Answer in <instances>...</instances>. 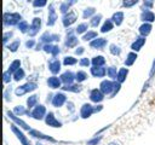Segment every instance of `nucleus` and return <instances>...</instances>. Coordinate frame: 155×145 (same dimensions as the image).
Here are the masks:
<instances>
[{
  "label": "nucleus",
  "instance_id": "1",
  "mask_svg": "<svg viewBox=\"0 0 155 145\" xmlns=\"http://www.w3.org/2000/svg\"><path fill=\"white\" fill-rule=\"evenodd\" d=\"M23 19L22 14L19 12H4L2 14V24L4 28H11V27H17L18 23Z\"/></svg>",
  "mask_w": 155,
  "mask_h": 145
},
{
  "label": "nucleus",
  "instance_id": "2",
  "mask_svg": "<svg viewBox=\"0 0 155 145\" xmlns=\"http://www.w3.org/2000/svg\"><path fill=\"white\" fill-rule=\"evenodd\" d=\"M38 87H39V85H38L36 81H28V82H25L23 85H19V86L15 87L13 93H15L16 97H23L25 94L33 93L34 91H36Z\"/></svg>",
  "mask_w": 155,
  "mask_h": 145
},
{
  "label": "nucleus",
  "instance_id": "3",
  "mask_svg": "<svg viewBox=\"0 0 155 145\" xmlns=\"http://www.w3.org/2000/svg\"><path fill=\"white\" fill-rule=\"evenodd\" d=\"M79 37L75 33V28H68L64 37V47L65 48H76L79 46Z\"/></svg>",
  "mask_w": 155,
  "mask_h": 145
},
{
  "label": "nucleus",
  "instance_id": "4",
  "mask_svg": "<svg viewBox=\"0 0 155 145\" xmlns=\"http://www.w3.org/2000/svg\"><path fill=\"white\" fill-rule=\"evenodd\" d=\"M31 138H34V139H36V140H41V141H48V143H51V144H59V143H67V141H59V140H57V139H54L53 137H51V135H47V134H45V133H42V132H40V130H38V129H34V128H31L29 132H27Z\"/></svg>",
  "mask_w": 155,
  "mask_h": 145
},
{
  "label": "nucleus",
  "instance_id": "5",
  "mask_svg": "<svg viewBox=\"0 0 155 145\" xmlns=\"http://www.w3.org/2000/svg\"><path fill=\"white\" fill-rule=\"evenodd\" d=\"M10 129H11V132L16 135V138L19 140L21 145H31V143H30L28 135H25V133L23 132V129H22L21 127H18L16 123L12 122V123L10 124Z\"/></svg>",
  "mask_w": 155,
  "mask_h": 145
},
{
  "label": "nucleus",
  "instance_id": "6",
  "mask_svg": "<svg viewBox=\"0 0 155 145\" xmlns=\"http://www.w3.org/2000/svg\"><path fill=\"white\" fill-rule=\"evenodd\" d=\"M68 102V95L65 94L64 91H58L53 94V98H52V102H51V105L56 109H59L62 106H64Z\"/></svg>",
  "mask_w": 155,
  "mask_h": 145
},
{
  "label": "nucleus",
  "instance_id": "7",
  "mask_svg": "<svg viewBox=\"0 0 155 145\" xmlns=\"http://www.w3.org/2000/svg\"><path fill=\"white\" fill-rule=\"evenodd\" d=\"M61 39H62V36H61L59 34H57V33H51V31L46 30V31H44V33L40 35L39 41L42 42V44H58V42L61 41Z\"/></svg>",
  "mask_w": 155,
  "mask_h": 145
},
{
  "label": "nucleus",
  "instance_id": "8",
  "mask_svg": "<svg viewBox=\"0 0 155 145\" xmlns=\"http://www.w3.org/2000/svg\"><path fill=\"white\" fill-rule=\"evenodd\" d=\"M5 114H6V116L13 122V123H16L18 127H21L23 130H25V132H29L30 129H31V127L24 121V120H22L19 116H17V115H15L13 114V111L12 110H6L5 111Z\"/></svg>",
  "mask_w": 155,
  "mask_h": 145
},
{
  "label": "nucleus",
  "instance_id": "9",
  "mask_svg": "<svg viewBox=\"0 0 155 145\" xmlns=\"http://www.w3.org/2000/svg\"><path fill=\"white\" fill-rule=\"evenodd\" d=\"M61 21H62V25H63V28H65V29L71 28V25L75 24V23L78 22V13H76L75 11L70 10V11L67 12L65 14H62Z\"/></svg>",
  "mask_w": 155,
  "mask_h": 145
},
{
  "label": "nucleus",
  "instance_id": "10",
  "mask_svg": "<svg viewBox=\"0 0 155 145\" xmlns=\"http://www.w3.org/2000/svg\"><path fill=\"white\" fill-rule=\"evenodd\" d=\"M62 60H59V58L57 57H51L47 62V69L51 72V75H58L62 70Z\"/></svg>",
  "mask_w": 155,
  "mask_h": 145
},
{
  "label": "nucleus",
  "instance_id": "11",
  "mask_svg": "<svg viewBox=\"0 0 155 145\" xmlns=\"http://www.w3.org/2000/svg\"><path fill=\"white\" fill-rule=\"evenodd\" d=\"M41 28H42L41 17H34L30 22V28H29V31H28V36L29 37H35L40 33Z\"/></svg>",
  "mask_w": 155,
  "mask_h": 145
},
{
  "label": "nucleus",
  "instance_id": "12",
  "mask_svg": "<svg viewBox=\"0 0 155 145\" xmlns=\"http://www.w3.org/2000/svg\"><path fill=\"white\" fill-rule=\"evenodd\" d=\"M47 114V109H46V105L44 104H38L36 106H34L31 109V118L36 120V121H42L45 120V116Z\"/></svg>",
  "mask_w": 155,
  "mask_h": 145
},
{
  "label": "nucleus",
  "instance_id": "13",
  "mask_svg": "<svg viewBox=\"0 0 155 145\" xmlns=\"http://www.w3.org/2000/svg\"><path fill=\"white\" fill-rule=\"evenodd\" d=\"M44 121H45L46 126L52 127V128H62V127H63L62 121H59V120L56 117V114H54L53 111H47V114H46Z\"/></svg>",
  "mask_w": 155,
  "mask_h": 145
},
{
  "label": "nucleus",
  "instance_id": "14",
  "mask_svg": "<svg viewBox=\"0 0 155 145\" xmlns=\"http://www.w3.org/2000/svg\"><path fill=\"white\" fill-rule=\"evenodd\" d=\"M88 99L93 104H99L105 99V94L99 89V87L98 88H92L88 92Z\"/></svg>",
  "mask_w": 155,
  "mask_h": 145
},
{
  "label": "nucleus",
  "instance_id": "15",
  "mask_svg": "<svg viewBox=\"0 0 155 145\" xmlns=\"http://www.w3.org/2000/svg\"><path fill=\"white\" fill-rule=\"evenodd\" d=\"M57 19H58V14H57L54 4L51 2L48 4V7H47V21H46L47 27H53L57 23Z\"/></svg>",
  "mask_w": 155,
  "mask_h": 145
},
{
  "label": "nucleus",
  "instance_id": "16",
  "mask_svg": "<svg viewBox=\"0 0 155 145\" xmlns=\"http://www.w3.org/2000/svg\"><path fill=\"white\" fill-rule=\"evenodd\" d=\"M108 45V39L107 37H103V36H98L96 39H93L92 41L88 42V46L92 50H97V51H102L107 47Z\"/></svg>",
  "mask_w": 155,
  "mask_h": 145
},
{
  "label": "nucleus",
  "instance_id": "17",
  "mask_svg": "<svg viewBox=\"0 0 155 145\" xmlns=\"http://www.w3.org/2000/svg\"><path fill=\"white\" fill-rule=\"evenodd\" d=\"M114 80H110V79H104L101 81L99 83V89L105 94V97H110L111 93H113V89H114Z\"/></svg>",
  "mask_w": 155,
  "mask_h": 145
},
{
  "label": "nucleus",
  "instance_id": "18",
  "mask_svg": "<svg viewBox=\"0 0 155 145\" xmlns=\"http://www.w3.org/2000/svg\"><path fill=\"white\" fill-rule=\"evenodd\" d=\"M93 114H94V110H93V105H92L91 103H84V104L80 106V111H79V117H80V118L87 120V118H90Z\"/></svg>",
  "mask_w": 155,
  "mask_h": 145
},
{
  "label": "nucleus",
  "instance_id": "19",
  "mask_svg": "<svg viewBox=\"0 0 155 145\" xmlns=\"http://www.w3.org/2000/svg\"><path fill=\"white\" fill-rule=\"evenodd\" d=\"M42 51L47 54H50L51 57H58L61 53V47L58 44H45L42 47Z\"/></svg>",
  "mask_w": 155,
  "mask_h": 145
},
{
  "label": "nucleus",
  "instance_id": "20",
  "mask_svg": "<svg viewBox=\"0 0 155 145\" xmlns=\"http://www.w3.org/2000/svg\"><path fill=\"white\" fill-rule=\"evenodd\" d=\"M46 83H47L50 89H61L62 86H63V82H62V80H61V77L58 75L48 76L47 80H46Z\"/></svg>",
  "mask_w": 155,
  "mask_h": 145
},
{
  "label": "nucleus",
  "instance_id": "21",
  "mask_svg": "<svg viewBox=\"0 0 155 145\" xmlns=\"http://www.w3.org/2000/svg\"><path fill=\"white\" fill-rule=\"evenodd\" d=\"M90 74L94 79H103L107 76V68L105 66H90Z\"/></svg>",
  "mask_w": 155,
  "mask_h": 145
},
{
  "label": "nucleus",
  "instance_id": "22",
  "mask_svg": "<svg viewBox=\"0 0 155 145\" xmlns=\"http://www.w3.org/2000/svg\"><path fill=\"white\" fill-rule=\"evenodd\" d=\"M147 42V37L145 36H142V35H138L131 44V51H134V52H139L143 46L145 45Z\"/></svg>",
  "mask_w": 155,
  "mask_h": 145
},
{
  "label": "nucleus",
  "instance_id": "23",
  "mask_svg": "<svg viewBox=\"0 0 155 145\" xmlns=\"http://www.w3.org/2000/svg\"><path fill=\"white\" fill-rule=\"evenodd\" d=\"M61 89L64 92H70V93H81L84 91V86H82V83L74 82L70 85H63Z\"/></svg>",
  "mask_w": 155,
  "mask_h": 145
},
{
  "label": "nucleus",
  "instance_id": "24",
  "mask_svg": "<svg viewBox=\"0 0 155 145\" xmlns=\"http://www.w3.org/2000/svg\"><path fill=\"white\" fill-rule=\"evenodd\" d=\"M139 19L142 21V23H143V22L154 23V22H155V13H154L151 10H149V8H142Z\"/></svg>",
  "mask_w": 155,
  "mask_h": 145
},
{
  "label": "nucleus",
  "instance_id": "25",
  "mask_svg": "<svg viewBox=\"0 0 155 145\" xmlns=\"http://www.w3.org/2000/svg\"><path fill=\"white\" fill-rule=\"evenodd\" d=\"M59 77H61L63 85H70V83L76 82L75 81V72L71 71V70H65V71L61 72Z\"/></svg>",
  "mask_w": 155,
  "mask_h": 145
},
{
  "label": "nucleus",
  "instance_id": "26",
  "mask_svg": "<svg viewBox=\"0 0 155 145\" xmlns=\"http://www.w3.org/2000/svg\"><path fill=\"white\" fill-rule=\"evenodd\" d=\"M155 77V57H154V59H153V62H151V66H150V70H149V74H148V80L144 82V85H143V88H142V93H144L148 88H149V86H150V83H151V81H153V79Z\"/></svg>",
  "mask_w": 155,
  "mask_h": 145
},
{
  "label": "nucleus",
  "instance_id": "27",
  "mask_svg": "<svg viewBox=\"0 0 155 145\" xmlns=\"http://www.w3.org/2000/svg\"><path fill=\"white\" fill-rule=\"evenodd\" d=\"M13 114L22 117V116H28V117H31V110H29L27 106L24 105H16L13 109H12Z\"/></svg>",
  "mask_w": 155,
  "mask_h": 145
},
{
  "label": "nucleus",
  "instance_id": "28",
  "mask_svg": "<svg viewBox=\"0 0 155 145\" xmlns=\"http://www.w3.org/2000/svg\"><path fill=\"white\" fill-rule=\"evenodd\" d=\"M151 30H153V23H147V22H143V23H142V24L138 27V33H139V35L145 36V37L150 35Z\"/></svg>",
  "mask_w": 155,
  "mask_h": 145
},
{
  "label": "nucleus",
  "instance_id": "29",
  "mask_svg": "<svg viewBox=\"0 0 155 145\" xmlns=\"http://www.w3.org/2000/svg\"><path fill=\"white\" fill-rule=\"evenodd\" d=\"M114 27H115V24H114V22L111 21V18H107V19L103 21L99 31H101L102 34H107V33H110V31L114 29Z\"/></svg>",
  "mask_w": 155,
  "mask_h": 145
},
{
  "label": "nucleus",
  "instance_id": "30",
  "mask_svg": "<svg viewBox=\"0 0 155 145\" xmlns=\"http://www.w3.org/2000/svg\"><path fill=\"white\" fill-rule=\"evenodd\" d=\"M137 58H138V52H134V51H130V52L126 54V58H125V60H124V64H125V66H127V68L132 66V65L136 63Z\"/></svg>",
  "mask_w": 155,
  "mask_h": 145
},
{
  "label": "nucleus",
  "instance_id": "31",
  "mask_svg": "<svg viewBox=\"0 0 155 145\" xmlns=\"http://www.w3.org/2000/svg\"><path fill=\"white\" fill-rule=\"evenodd\" d=\"M39 104V94H36V93H30L29 94V97L27 98V100H25V106L29 109V110H31L34 106H36Z\"/></svg>",
  "mask_w": 155,
  "mask_h": 145
},
{
  "label": "nucleus",
  "instance_id": "32",
  "mask_svg": "<svg viewBox=\"0 0 155 145\" xmlns=\"http://www.w3.org/2000/svg\"><path fill=\"white\" fill-rule=\"evenodd\" d=\"M110 18L116 27H120V25H122V23L125 21V13H124V11H116L111 14Z\"/></svg>",
  "mask_w": 155,
  "mask_h": 145
},
{
  "label": "nucleus",
  "instance_id": "33",
  "mask_svg": "<svg viewBox=\"0 0 155 145\" xmlns=\"http://www.w3.org/2000/svg\"><path fill=\"white\" fill-rule=\"evenodd\" d=\"M88 23H90V27H92L94 29L101 27L102 23H103V14L102 13H96L91 19H88Z\"/></svg>",
  "mask_w": 155,
  "mask_h": 145
},
{
  "label": "nucleus",
  "instance_id": "34",
  "mask_svg": "<svg viewBox=\"0 0 155 145\" xmlns=\"http://www.w3.org/2000/svg\"><path fill=\"white\" fill-rule=\"evenodd\" d=\"M96 13H97L96 7H93V6H87V7H85V8L82 10L81 17H82V19H91Z\"/></svg>",
  "mask_w": 155,
  "mask_h": 145
},
{
  "label": "nucleus",
  "instance_id": "35",
  "mask_svg": "<svg viewBox=\"0 0 155 145\" xmlns=\"http://www.w3.org/2000/svg\"><path fill=\"white\" fill-rule=\"evenodd\" d=\"M21 40H18V39H15V40H12L11 42H8L6 46H5V48L8 51V52H11V53H16L18 50H19V47H21Z\"/></svg>",
  "mask_w": 155,
  "mask_h": 145
},
{
  "label": "nucleus",
  "instance_id": "36",
  "mask_svg": "<svg viewBox=\"0 0 155 145\" xmlns=\"http://www.w3.org/2000/svg\"><path fill=\"white\" fill-rule=\"evenodd\" d=\"M91 63L93 66H105L107 64V59L102 54H97V56H93L91 58Z\"/></svg>",
  "mask_w": 155,
  "mask_h": 145
},
{
  "label": "nucleus",
  "instance_id": "37",
  "mask_svg": "<svg viewBox=\"0 0 155 145\" xmlns=\"http://www.w3.org/2000/svg\"><path fill=\"white\" fill-rule=\"evenodd\" d=\"M128 72H130V69L127 66H124V68H119V71H117V76H116V81H119L120 83H124L128 76Z\"/></svg>",
  "mask_w": 155,
  "mask_h": 145
},
{
  "label": "nucleus",
  "instance_id": "38",
  "mask_svg": "<svg viewBox=\"0 0 155 145\" xmlns=\"http://www.w3.org/2000/svg\"><path fill=\"white\" fill-rule=\"evenodd\" d=\"M96 37H98V33H97V30H93V29H90L84 35H81V40L84 42H90Z\"/></svg>",
  "mask_w": 155,
  "mask_h": 145
},
{
  "label": "nucleus",
  "instance_id": "39",
  "mask_svg": "<svg viewBox=\"0 0 155 145\" xmlns=\"http://www.w3.org/2000/svg\"><path fill=\"white\" fill-rule=\"evenodd\" d=\"M88 30H90V23L88 22H81L75 27V33L78 35H84Z\"/></svg>",
  "mask_w": 155,
  "mask_h": 145
},
{
  "label": "nucleus",
  "instance_id": "40",
  "mask_svg": "<svg viewBox=\"0 0 155 145\" xmlns=\"http://www.w3.org/2000/svg\"><path fill=\"white\" fill-rule=\"evenodd\" d=\"M62 63L64 66H74V65L79 64V60L74 56H64L62 59Z\"/></svg>",
  "mask_w": 155,
  "mask_h": 145
},
{
  "label": "nucleus",
  "instance_id": "41",
  "mask_svg": "<svg viewBox=\"0 0 155 145\" xmlns=\"http://www.w3.org/2000/svg\"><path fill=\"white\" fill-rule=\"evenodd\" d=\"M88 79V74L85 70H78L75 72V81L79 83H84L85 81H87Z\"/></svg>",
  "mask_w": 155,
  "mask_h": 145
},
{
  "label": "nucleus",
  "instance_id": "42",
  "mask_svg": "<svg viewBox=\"0 0 155 145\" xmlns=\"http://www.w3.org/2000/svg\"><path fill=\"white\" fill-rule=\"evenodd\" d=\"M16 28L18 29V31H19V33H22V34H28L29 28H30V24L28 23V21L22 19V21L18 23V25H17Z\"/></svg>",
  "mask_w": 155,
  "mask_h": 145
},
{
  "label": "nucleus",
  "instance_id": "43",
  "mask_svg": "<svg viewBox=\"0 0 155 145\" xmlns=\"http://www.w3.org/2000/svg\"><path fill=\"white\" fill-rule=\"evenodd\" d=\"M117 71H119V69H117V66H115V65L107 66V76H108V79L115 81V80H116V76H117Z\"/></svg>",
  "mask_w": 155,
  "mask_h": 145
},
{
  "label": "nucleus",
  "instance_id": "44",
  "mask_svg": "<svg viewBox=\"0 0 155 145\" xmlns=\"http://www.w3.org/2000/svg\"><path fill=\"white\" fill-rule=\"evenodd\" d=\"M19 68H22V60H21V59H13V60L8 64L7 70H8V71H11V72L13 74V72H15V71H17Z\"/></svg>",
  "mask_w": 155,
  "mask_h": 145
},
{
  "label": "nucleus",
  "instance_id": "45",
  "mask_svg": "<svg viewBox=\"0 0 155 145\" xmlns=\"http://www.w3.org/2000/svg\"><path fill=\"white\" fill-rule=\"evenodd\" d=\"M121 52H122V50H121V47H120L119 45H116V44H110V45H109V53H110L111 56L119 57V56L121 54Z\"/></svg>",
  "mask_w": 155,
  "mask_h": 145
},
{
  "label": "nucleus",
  "instance_id": "46",
  "mask_svg": "<svg viewBox=\"0 0 155 145\" xmlns=\"http://www.w3.org/2000/svg\"><path fill=\"white\" fill-rule=\"evenodd\" d=\"M13 35H15V31L13 30H6V31H4V35H2V44H4V46H6L8 42L12 41Z\"/></svg>",
  "mask_w": 155,
  "mask_h": 145
},
{
  "label": "nucleus",
  "instance_id": "47",
  "mask_svg": "<svg viewBox=\"0 0 155 145\" xmlns=\"http://www.w3.org/2000/svg\"><path fill=\"white\" fill-rule=\"evenodd\" d=\"M24 77H25V70L23 68H19L17 71L13 72V81H16V82L22 81Z\"/></svg>",
  "mask_w": 155,
  "mask_h": 145
},
{
  "label": "nucleus",
  "instance_id": "48",
  "mask_svg": "<svg viewBox=\"0 0 155 145\" xmlns=\"http://www.w3.org/2000/svg\"><path fill=\"white\" fill-rule=\"evenodd\" d=\"M12 80H13V74L11 71H8V70H5L2 72V82H4V85H10Z\"/></svg>",
  "mask_w": 155,
  "mask_h": 145
},
{
  "label": "nucleus",
  "instance_id": "49",
  "mask_svg": "<svg viewBox=\"0 0 155 145\" xmlns=\"http://www.w3.org/2000/svg\"><path fill=\"white\" fill-rule=\"evenodd\" d=\"M139 2H140V0H122L121 5L124 8H132L136 5H138Z\"/></svg>",
  "mask_w": 155,
  "mask_h": 145
},
{
  "label": "nucleus",
  "instance_id": "50",
  "mask_svg": "<svg viewBox=\"0 0 155 145\" xmlns=\"http://www.w3.org/2000/svg\"><path fill=\"white\" fill-rule=\"evenodd\" d=\"M48 0H33L31 1V6L34 8H42L45 6H47Z\"/></svg>",
  "mask_w": 155,
  "mask_h": 145
},
{
  "label": "nucleus",
  "instance_id": "51",
  "mask_svg": "<svg viewBox=\"0 0 155 145\" xmlns=\"http://www.w3.org/2000/svg\"><path fill=\"white\" fill-rule=\"evenodd\" d=\"M12 91H15V89H12L11 85H8V87L5 88V91H4V100H5L6 103H10V102L12 100V98H11V93H12Z\"/></svg>",
  "mask_w": 155,
  "mask_h": 145
},
{
  "label": "nucleus",
  "instance_id": "52",
  "mask_svg": "<svg viewBox=\"0 0 155 145\" xmlns=\"http://www.w3.org/2000/svg\"><path fill=\"white\" fill-rule=\"evenodd\" d=\"M103 139V135H93L91 139H88L86 141V145H98L101 143V140Z\"/></svg>",
  "mask_w": 155,
  "mask_h": 145
},
{
  "label": "nucleus",
  "instance_id": "53",
  "mask_svg": "<svg viewBox=\"0 0 155 145\" xmlns=\"http://www.w3.org/2000/svg\"><path fill=\"white\" fill-rule=\"evenodd\" d=\"M79 65H80L81 68H90V66L92 65V63H91V59H90V58H87V57H81V58L79 59Z\"/></svg>",
  "mask_w": 155,
  "mask_h": 145
},
{
  "label": "nucleus",
  "instance_id": "54",
  "mask_svg": "<svg viewBox=\"0 0 155 145\" xmlns=\"http://www.w3.org/2000/svg\"><path fill=\"white\" fill-rule=\"evenodd\" d=\"M58 11L62 13V14H65L67 12L70 11V6L67 4V1H63L59 4V7H58Z\"/></svg>",
  "mask_w": 155,
  "mask_h": 145
},
{
  "label": "nucleus",
  "instance_id": "55",
  "mask_svg": "<svg viewBox=\"0 0 155 145\" xmlns=\"http://www.w3.org/2000/svg\"><path fill=\"white\" fill-rule=\"evenodd\" d=\"M36 44H38V41H36L34 37H30V39H28V40L24 42V46H25V48H28V50H33V48H35Z\"/></svg>",
  "mask_w": 155,
  "mask_h": 145
},
{
  "label": "nucleus",
  "instance_id": "56",
  "mask_svg": "<svg viewBox=\"0 0 155 145\" xmlns=\"http://www.w3.org/2000/svg\"><path fill=\"white\" fill-rule=\"evenodd\" d=\"M121 85L122 83H120L119 81H116L115 80V82H114V89H113V93H111V95L109 97V98H114V97H116V94L120 92V89H121Z\"/></svg>",
  "mask_w": 155,
  "mask_h": 145
},
{
  "label": "nucleus",
  "instance_id": "57",
  "mask_svg": "<svg viewBox=\"0 0 155 145\" xmlns=\"http://www.w3.org/2000/svg\"><path fill=\"white\" fill-rule=\"evenodd\" d=\"M65 108H67L68 112H70V114H74V112H75V104H74L71 100H68V102H67Z\"/></svg>",
  "mask_w": 155,
  "mask_h": 145
},
{
  "label": "nucleus",
  "instance_id": "58",
  "mask_svg": "<svg viewBox=\"0 0 155 145\" xmlns=\"http://www.w3.org/2000/svg\"><path fill=\"white\" fill-rule=\"evenodd\" d=\"M142 1H143V8L153 10V7H154V1H155V0H142Z\"/></svg>",
  "mask_w": 155,
  "mask_h": 145
},
{
  "label": "nucleus",
  "instance_id": "59",
  "mask_svg": "<svg viewBox=\"0 0 155 145\" xmlns=\"http://www.w3.org/2000/svg\"><path fill=\"white\" fill-rule=\"evenodd\" d=\"M85 53V47L84 46H78L76 48H74V54L75 56H78V57H80V56H82Z\"/></svg>",
  "mask_w": 155,
  "mask_h": 145
},
{
  "label": "nucleus",
  "instance_id": "60",
  "mask_svg": "<svg viewBox=\"0 0 155 145\" xmlns=\"http://www.w3.org/2000/svg\"><path fill=\"white\" fill-rule=\"evenodd\" d=\"M103 109H104V106H103V104H102V103H99V104H94V105H93V110H94V114H98V112H101Z\"/></svg>",
  "mask_w": 155,
  "mask_h": 145
},
{
  "label": "nucleus",
  "instance_id": "61",
  "mask_svg": "<svg viewBox=\"0 0 155 145\" xmlns=\"http://www.w3.org/2000/svg\"><path fill=\"white\" fill-rule=\"evenodd\" d=\"M65 1H67V4H68L70 7H73L74 5H76V4H78V1H79V0H65Z\"/></svg>",
  "mask_w": 155,
  "mask_h": 145
},
{
  "label": "nucleus",
  "instance_id": "62",
  "mask_svg": "<svg viewBox=\"0 0 155 145\" xmlns=\"http://www.w3.org/2000/svg\"><path fill=\"white\" fill-rule=\"evenodd\" d=\"M53 94H54V93H50V94H47V98H46V103H50V104H51V102H52V98H53Z\"/></svg>",
  "mask_w": 155,
  "mask_h": 145
},
{
  "label": "nucleus",
  "instance_id": "63",
  "mask_svg": "<svg viewBox=\"0 0 155 145\" xmlns=\"http://www.w3.org/2000/svg\"><path fill=\"white\" fill-rule=\"evenodd\" d=\"M107 145H120L117 141H110V143H108Z\"/></svg>",
  "mask_w": 155,
  "mask_h": 145
},
{
  "label": "nucleus",
  "instance_id": "64",
  "mask_svg": "<svg viewBox=\"0 0 155 145\" xmlns=\"http://www.w3.org/2000/svg\"><path fill=\"white\" fill-rule=\"evenodd\" d=\"M35 145H42V141H41V140H38V141L35 143Z\"/></svg>",
  "mask_w": 155,
  "mask_h": 145
}]
</instances>
